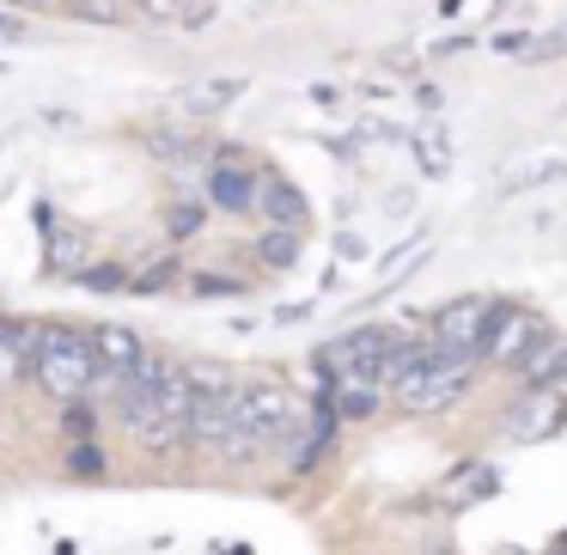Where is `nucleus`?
<instances>
[{
  "mask_svg": "<svg viewBox=\"0 0 567 555\" xmlns=\"http://www.w3.org/2000/svg\"><path fill=\"white\" fill-rule=\"evenodd\" d=\"M196 226H202V208H177V214H172V233H177V238H189Z\"/></svg>",
  "mask_w": 567,
  "mask_h": 555,
  "instance_id": "obj_23",
  "label": "nucleus"
},
{
  "mask_svg": "<svg viewBox=\"0 0 567 555\" xmlns=\"http://www.w3.org/2000/svg\"><path fill=\"white\" fill-rule=\"evenodd\" d=\"M470 372H476V360L445 354L433 336H415V342H409V367L396 372L391 397H396L403 415H440V409H452L457 397L470 391Z\"/></svg>",
  "mask_w": 567,
  "mask_h": 555,
  "instance_id": "obj_3",
  "label": "nucleus"
},
{
  "mask_svg": "<svg viewBox=\"0 0 567 555\" xmlns=\"http://www.w3.org/2000/svg\"><path fill=\"white\" fill-rule=\"evenodd\" d=\"M177 7H184V19H189V13H196V7H202V0H177Z\"/></svg>",
  "mask_w": 567,
  "mask_h": 555,
  "instance_id": "obj_25",
  "label": "nucleus"
},
{
  "mask_svg": "<svg viewBox=\"0 0 567 555\" xmlns=\"http://www.w3.org/2000/svg\"><path fill=\"white\" fill-rule=\"evenodd\" d=\"M262 257H269L275 269H293V257H299V233H269V238H262Z\"/></svg>",
  "mask_w": 567,
  "mask_h": 555,
  "instance_id": "obj_18",
  "label": "nucleus"
},
{
  "mask_svg": "<svg viewBox=\"0 0 567 555\" xmlns=\"http://www.w3.org/2000/svg\"><path fill=\"white\" fill-rule=\"evenodd\" d=\"M86 336H92V354H99V372H104L99 384H123L147 360V348H141V336L128 323H92Z\"/></svg>",
  "mask_w": 567,
  "mask_h": 555,
  "instance_id": "obj_7",
  "label": "nucleus"
},
{
  "mask_svg": "<svg viewBox=\"0 0 567 555\" xmlns=\"http://www.w3.org/2000/svg\"><path fill=\"white\" fill-rule=\"evenodd\" d=\"M323 403H330L336 415L360 421V415H372V409L384 403V384H379V379H367V372H336L330 391H323Z\"/></svg>",
  "mask_w": 567,
  "mask_h": 555,
  "instance_id": "obj_9",
  "label": "nucleus"
},
{
  "mask_svg": "<svg viewBox=\"0 0 567 555\" xmlns=\"http://www.w3.org/2000/svg\"><path fill=\"white\" fill-rule=\"evenodd\" d=\"M549 177H567V160H561V153H537V160L513 165V177H506V196H518V189H537V184H549Z\"/></svg>",
  "mask_w": 567,
  "mask_h": 555,
  "instance_id": "obj_16",
  "label": "nucleus"
},
{
  "mask_svg": "<svg viewBox=\"0 0 567 555\" xmlns=\"http://www.w3.org/2000/svg\"><path fill=\"white\" fill-rule=\"evenodd\" d=\"M25 38H31V31L19 25L13 13H0V43H7V50H13V43H25Z\"/></svg>",
  "mask_w": 567,
  "mask_h": 555,
  "instance_id": "obj_22",
  "label": "nucleus"
},
{
  "mask_svg": "<svg viewBox=\"0 0 567 555\" xmlns=\"http://www.w3.org/2000/svg\"><path fill=\"white\" fill-rule=\"evenodd\" d=\"M518 379H525V391H561V379H567V342L561 336H543V342L530 348V360L518 367Z\"/></svg>",
  "mask_w": 567,
  "mask_h": 555,
  "instance_id": "obj_11",
  "label": "nucleus"
},
{
  "mask_svg": "<svg viewBox=\"0 0 567 555\" xmlns=\"http://www.w3.org/2000/svg\"><path fill=\"white\" fill-rule=\"evenodd\" d=\"M257 196H262V177H250L238 160H220V165L208 172V202H214V208L250 214V208H257Z\"/></svg>",
  "mask_w": 567,
  "mask_h": 555,
  "instance_id": "obj_8",
  "label": "nucleus"
},
{
  "mask_svg": "<svg viewBox=\"0 0 567 555\" xmlns=\"http://www.w3.org/2000/svg\"><path fill=\"white\" fill-rule=\"evenodd\" d=\"M537 342H543V323L530 318V311H518V306H501V311H494V330H488V348H482V360L525 367Z\"/></svg>",
  "mask_w": 567,
  "mask_h": 555,
  "instance_id": "obj_6",
  "label": "nucleus"
},
{
  "mask_svg": "<svg viewBox=\"0 0 567 555\" xmlns=\"http://www.w3.org/2000/svg\"><path fill=\"white\" fill-rule=\"evenodd\" d=\"M415 165H421V177H445V172H452V129H445V123H421Z\"/></svg>",
  "mask_w": 567,
  "mask_h": 555,
  "instance_id": "obj_14",
  "label": "nucleus"
},
{
  "mask_svg": "<svg viewBox=\"0 0 567 555\" xmlns=\"http://www.w3.org/2000/svg\"><path fill=\"white\" fill-rule=\"evenodd\" d=\"M31 379L55 397V403H86L99 391V354L92 336L68 330V323H38V354H31Z\"/></svg>",
  "mask_w": 567,
  "mask_h": 555,
  "instance_id": "obj_4",
  "label": "nucleus"
},
{
  "mask_svg": "<svg viewBox=\"0 0 567 555\" xmlns=\"http://www.w3.org/2000/svg\"><path fill=\"white\" fill-rule=\"evenodd\" d=\"M116 415L147 452H172V445L196 440V384L189 367L147 354L123 384H116Z\"/></svg>",
  "mask_w": 567,
  "mask_h": 555,
  "instance_id": "obj_2",
  "label": "nucleus"
},
{
  "mask_svg": "<svg viewBox=\"0 0 567 555\" xmlns=\"http://www.w3.org/2000/svg\"><path fill=\"white\" fill-rule=\"evenodd\" d=\"M128 13L147 19V25H177V19H184V7H177V0H128Z\"/></svg>",
  "mask_w": 567,
  "mask_h": 555,
  "instance_id": "obj_17",
  "label": "nucleus"
},
{
  "mask_svg": "<svg viewBox=\"0 0 567 555\" xmlns=\"http://www.w3.org/2000/svg\"><path fill=\"white\" fill-rule=\"evenodd\" d=\"M567 50V25H555L549 38H530L525 43V62H549V55H561Z\"/></svg>",
  "mask_w": 567,
  "mask_h": 555,
  "instance_id": "obj_20",
  "label": "nucleus"
},
{
  "mask_svg": "<svg viewBox=\"0 0 567 555\" xmlns=\"http://www.w3.org/2000/svg\"><path fill=\"white\" fill-rule=\"evenodd\" d=\"M262 214H269L275 226H281V233H299V226H306V196H299L293 184H287V177H262Z\"/></svg>",
  "mask_w": 567,
  "mask_h": 555,
  "instance_id": "obj_13",
  "label": "nucleus"
},
{
  "mask_svg": "<svg viewBox=\"0 0 567 555\" xmlns=\"http://www.w3.org/2000/svg\"><path fill=\"white\" fill-rule=\"evenodd\" d=\"M494 299L488 294H470V299H452V306L433 311L427 336L445 348V354H464V360H482V348H488V330H494Z\"/></svg>",
  "mask_w": 567,
  "mask_h": 555,
  "instance_id": "obj_5",
  "label": "nucleus"
},
{
  "mask_svg": "<svg viewBox=\"0 0 567 555\" xmlns=\"http://www.w3.org/2000/svg\"><path fill=\"white\" fill-rule=\"evenodd\" d=\"M31 354H38V323L0 318V391L25 379V372H31Z\"/></svg>",
  "mask_w": 567,
  "mask_h": 555,
  "instance_id": "obj_10",
  "label": "nucleus"
},
{
  "mask_svg": "<svg viewBox=\"0 0 567 555\" xmlns=\"http://www.w3.org/2000/svg\"><path fill=\"white\" fill-rule=\"evenodd\" d=\"M336 250H342V257H348V263H354V257H367V250H372V245H367V238H360V233H354V226H342V233H336Z\"/></svg>",
  "mask_w": 567,
  "mask_h": 555,
  "instance_id": "obj_21",
  "label": "nucleus"
},
{
  "mask_svg": "<svg viewBox=\"0 0 567 555\" xmlns=\"http://www.w3.org/2000/svg\"><path fill=\"white\" fill-rule=\"evenodd\" d=\"M7 7H50V0H7Z\"/></svg>",
  "mask_w": 567,
  "mask_h": 555,
  "instance_id": "obj_24",
  "label": "nucleus"
},
{
  "mask_svg": "<svg viewBox=\"0 0 567 555\" xmlns=\"http://www.w3.org/2000/svg\"><path fill=\"white\" fill-rule=\"evenodd\" d=\"M80 19H99V25H116V19H128V0H74Z\"/></svg>",
  "mask_w": 567,
  "mask_h": 555,
  "instance_id": "obj_19",
  "label": "nucleus"
},
{
  "mask_svg": "<svg viewBox=\"0 0 567 555\" xmlns=\"http://www.w3.org/2000/svg\"><path fill=\"white\" fill-rule=\"evenodd\" d=\"M245 92V80H233V74H208V80H196V86H184L177 92V111L184 116H220L226 104Z\"/></svg>",
  "mask_w": 567,
  "mask_h": 555,
  "instance_id": "obj_12",
  "label": "nucleus"
},
{
  "mask_svg": "<svg viewBox=\"0 0 567 555\" xmlns=\"http://www.w3.org/2000/svg\"><path fill=\"white\" fill-rule=\"evenodd\" d=\"M555 421H561V391H530L525 421H513V440H537V433L555 428Z\"/></svg>",
  "mask_w": 567,
  "mask_h": 555,
  "instance_id": "obj_15",
  "label": "nucleus"
},
{
  "mask_svg": "<svg viewBox=\"0 0 567 555\" xmlns=\"http://www.w3.org/2000/svg\"><path fill=\"white\" fill-rule=\"evenodd\" d=\"M196 384V445L220 458H262L299 433V403L287 384L226 379L220 367H189Z\"/></svg>",
  "mask_w": 567,
  "mask_h": 555,
  "instance_id": "obj_1",
  "label": "nucleus"
}]
</instances>
